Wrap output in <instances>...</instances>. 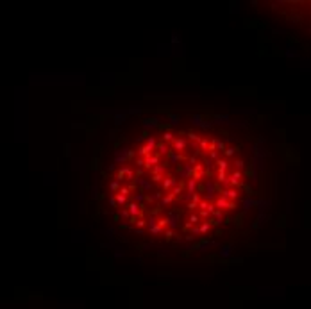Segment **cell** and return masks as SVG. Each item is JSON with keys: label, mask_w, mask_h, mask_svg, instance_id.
<instances>
[{"label": "cell", "mask_w": 311, "mask_h": 309, "mask_svg": "<svg viewBox=\"0 0 311 309\" xmlns=\"http://www.w3.org/2000/svg\"><path fill=\"white\" fill-rule=\"evenodd\" d=\"M199 218H200V216H197V214H190L188 223H191V225H193V223H197V222H199Z\"/></svg>", "instance_id": "23"}, {"label": "cell", "mask_w": 311, "mask_h": 309, "mask_svg": "<svg viewBox=\"0 0 311 309\" xmlns=\"http://www.w3.org/2000/svg\"><path fill=\"white\" fill-rule=\"evenodd\" d=\"M175 182H177V179L175 177H166L163 182H161V186H163V189H173L175 188Z\"/></svg>", "instance_id": "5"}, {"label": "cell", "mask_w": 311, "mask_h": 309, "mask_svg": "<svg viewBox=\"0 0 311 309\" xmlns=\"http://www.w3.org/2000/svg\"><path fill=\"white\" fill-rule=\"evenodd\" d=\"M157 152H159L161 156H168V154H170V150H168V147L164 145V141L163 143H157Z\"/></svg>", "instance_id": "10"}, {"label": "cell", "mask_w": 311, "mask_h": 309, "mask_svg": "<svg viewBox=\"0 0 311 309\" xmlns=\"http://www.w3.org/2000/svg\"><path fill=\"white\" fill-rule=\"evenodd\" d=\"M129 191H131V189H129V188H120V191H118V193H122V195H129Z\"/></svg>", "instance_id": "36"}, {"label": "cell", "mask_w": 311, "mask_h": 309, "mask_svg": "<svg viewBox=\"0 0 311 309\" xmlns=\"http://www.w3.org/2000/svg\"><path fill=\"white\" fill-rule=\"evenodd\" d=\"M222 196H225L227 200L232 202V200L238 196V189H234V188H232V189H223V191H222Z\"/></svg>", "instance_id": "6"}, {"label": "cell", "mask_w": 311, "mask_h": 309, "mask_svg": "<svg viewBox=\"0 0 311 309\" xmlns=\"http://www.w3.org/2000/svg\"><path fill=\"white\" fill-rule=\"evenodd\" d=\"M186 148V141L182 138H175V141H173V150H184Z\"/></svg>", "instance_id": "7"}, {"label": "cell", "mask_w": 311, "mask_h": 309, "mask_svg": "<svg viewBox=\"0 0 311 309\" xmlns=\"http://www.w3.org/2000/svg\"><path fill=\"white\" fill-rule=\"evenodd\" d=\"M209 157L213 159V161H218V150H213V152H209Z\"/></svg>", "instance_id": "29"}, {"label": "cell", "mask_w": 311, "mask_h": 309, "mask_svg": "<svg viewBox=\"0 0 311 309\" xmlns=\"http://www.w3.org/2000/svg\"><path fill=\"white\" fill-rule=\"evenodd\" d=\"M215 205L218 207V209H220V211H222V209H234V204L231 202V200H227L225 196H222V195H220L218 198H216Z\"/></svg>", "instance_id": "1"}, {"label": "cell", "mask_w": 311, "mask_h": 309, "mask_svg": "<svg viewBox=\"0 0 311 309\" xmlns=\"http://www.w3.org/2000/svg\"><path fill=\"white\" fill-rule=\"evenodd\" d=\"M234 150H236V148H232V147H231V148H225V152H223V154L229 157V156H232V154H234Z\"/></svg>", "instance_id": "33"}, {"label": "cell", "mask_w": 311, "mask_h": 309, "mask_svg": "<svg viewBox=\"0 0 311 309\" xmlns=\"http://www.w3.org/2000/svg\"><path fill=\"white\" fill-rule=\"evenodd\" d=\"M216 181L222 182V184H229V179H227L225 172H222V170H218V174H216Z\"/></svg>", "instance_id": "9"}, {"label": "cell", "mask_w": 311, "mask_h": 309, "mask_svg": "<svg viewBox=\"0 0 311 309\" xmlns=\"http://www.w3.org/2000/svg\"><path fill=\"white\" fill-rule=\"evenodd\" d=\"M118 186H120V181H113V182H111V189H113V191H116V189H118ZM118 191H120V189H118Z\"/></svg>", "instance_id": "30"}, {"label": "cell", "mask_w": 311, "mask_h": 309, "mask_svg": "<svg viewBox=\"0 0 311 309\" xmlns=\"http://www.w3.org/2000/svg\"><path fill=\"white\" fill-rule=\"evenodd\" d=\"M216 165H218V170H222V172H225V170L229 168L227 159H218V161H216Z\"/></svg>", "instance_id": "11"}, {"label": "cell", "mask_w": 311, "mask_h": 309, "mask_svg": "<svg viewBox=\"0 0 311 309\" xmlns=\"http://www.w3.org/2000/svg\"><path fill=\"white\" fill-rule=\"evenodd\" d=\"M199 145H200V152L207 150V148H209V145H207V138H202V139L199 141Z\"/></svg>", "instance_id": "17"}, {"label": "cell", "mask_w": 311, "mask_h": 309, "mask_svg": "<svg viewBox=\"0 0 311 309\" xmlns=\"http://www.w3.org/2000/svg\"><path fill=\"white\" fill-rule=\"evenodd\" d=\"M159 161H161V157H159V156H156V154H152V156L145 157V168L152 170L154 166H157V165H159Z\"/></svg>", "instance_id": "2"}, {"label": "cell", "mask_w": 311, "mask_h": 309, "mask_svg": "<svg viewBox=\"0 0 311 309\" xmlns=\"http://www.w3.org/2000/svg\"><path fill=\"white\" fill-rule=\"evenodd\" d=\"M229 184L231 186H240L241 184V172L240 170H234L229 177Z\"/></svg>", "instance_id": "3"}, {"label": "cell", "mask_w": 311, "mask_h": 309, "mask_svg": "<svg viewBox=\"0 0 311 309\" xmlns=\"http://www.w3.org/2000/svg\"><path fill=\"white\" fill-rule=\"evenodd\" d=\"M215 147H216V150L218 152H225V145H223V141H220V139H215Z\"/></svg>", "instance_id": "19"}, {"label": "cell", "mask_w": 311, "mask_h": 309, "mask_svg": "<svg viewBox=\"0 0 311 309\" xmlns=\"http://www.w3.org/2000/svg\"><path fill=\"white\" fill-rule=\"evenodd\" d=\"M152 181H154V182H163L164 177H163V175H152Z\"/></svg>", "instance_id": "28"}, {"label": "cell", "mask_w": 311, "mask_h": 309, "mask_svg": "<svg viewBox=\"0 0 311 309\" xmlns=\"http://www.w3.org/2000/svg\"><path fill=\"white\" fill-rule=\"evenodd\" d=\"M136 166H140V168L143 166V168H145V157H138L136 159Z\"/></svg>", "instance_id": "26"}, {"label": "cell", "mask_w": 311, "mask_h": 309, "mask_svg": "<svg viewBox=\"0 0 311 309\" xmlns=\"http://www.w3.org/2000/svg\"><path fill=\"white\" fill-rule=\"evenodd\" d=\"M129 213H131V216H134V218L140 216L141 214V205H138L136 202H131L129 204Z\"/></svg>", "instance_id": "4"}, {"label": "cell", "mask_w": 311, "mask_h": 309, "mask_svg": "<svg viewBox=\"0 0 311 309\" xmlns=\"http://www.w3.org/2000/svg\"><path fill=\"white\" fill-rule=\"evenodd\" d=\"M243 165H245V163L241 161V159H238V161H234V166H236V168L240 170V172H241V168H243Z\"/></svg>", "instance_id": "27"}, {"label": "cell", "mask_w": 311, "mask_h": 309, "mask_svg": "<svg viewBox=\"0 0 311 309\" xmlns=\"http://www.w3.org/2000/svg\"><path fill=\"white\" fill-rule=\"evenodd\" d=\"M195 188H197V181H195V179L191 177V179L188 181V191H190V193L193 195V191H195Z\"/></svg>", "instance_id": "15"}, {"label": "cell", "mask_w": 311, "mask_h": 309, "mask_svg": "<svg viewBox=\"0 0 311 309\" xmlns=\"http://www.w3.org/2000/svg\"><path fill=\"white\" fill-rule=\"evenodd\" d=\"M199 216H200V218H202V220H209V216H211V213L207 211V209H200Z\"/></svg>", "instance_id": "20"}, {"label": "cell", "mask_w": 311, "mask_h": 309, "mask_svg": "<svg viewBox=\"0 0 311 309\" xmlns=\"http://www.w3.org/2000/svg\"><path fill=\"white\" fill-rule=\"evenodd\" d=\"M125 177H127V181H132L134 179V174H132L131 168H125Z\"/></svg>", "instance_id": "22"}, {"label": "cell", "mask_w": 311, "mask_h": 309, "mask_svg": "<svg viewBox=\"0 0 311 309\" xmlns=\"http://www.w3.org/2000/svg\"><path fill=\"white\" fill-rule=\"evenodd\" d=\"M209 229H211V222H204V223L199 227V234H206Z\"/></svg>", "instance_id": "14"}, {"label": "cell", "mask_w": 311, "mask_h": 309, "mask_svg": "<svg viewBox=\"0 0 311 309\" xmlns=\"http://www.w3.org/2000/svg\"><path fill=\"white\" fill-rule=\"evenodd\" d=\"M138 154H140L141 157H148V156H152V148H150L148 145H143L140 150H138Z\"/></svg>", "instance_id": "8"}, {"label": "cell", "mask_w": 311, "mask_h": 309, "mask_svg": "<svg viewBox=\"0 0 311 309\" xmlns=\"http://www.w3.org/2000/svg\"><path fill=\"white\" fill-rule=\"evenodd\" d=\"M199 207H200V209H207V207H209V202H206V200H200Z\"/></svg>", "instance_id": "31"}, {"label": "cell", "mask_w": 311, "mask_h": 309, "mask_svg": "<svg viewBox=\"0 0 311 309\" xmlns=\"http://www.w3.org/2000/svg\"><path fill=\"white\" fill-rule=\"evenodd\" d=\"M173 198H175V195H172V193H168L166 196H163V198H161V202H159V205H168V204H170L172 200H173Z\"/></svg>", "instance_id": "12"}, {"label": "cell", "mask_w": 311, "mask_h": 309, "mask_svg": "<svg viewBox=\"0 0 311 309\" xmlns=\"http://www.w3.org/2000/svg\"><path fill=\"white\" fill-rule=\"evenodd\" d=\"M148 229H150V232H152V234H161V232H164V229H163V227H159V225L148 227Z\"/></svg>", "instance_id": "18"}, {"label": "cell", "mask_w": 311, "mask_h": 309, "mask_svg": "<svg viewBox=\"0 0 311 309\" xmlns=\"http://www.w3.org/2000/svg\"><path fill=\"white\" fill-rule=\"evenodd\" d=\"M181 189H182V188H181V186H175V188L172 189L170 193H172V195H175V196H177V195H179V193H181Z\"/></svg>", "instance_id": "32"}, {"label": "cell", "mask_w": 311, "mask_h": 309, "mask_svg": "<svg viewBox=\"0 0 311 309\" xmlns=\"http://www.w3.org/2000/svg\"><path fill=\"white\" fill-rule=\"evenodd\" d=\"M163 141H175V138H173V134H172V132H164Z\"/></svg>", "instance_id": "21"}, {"label": "cell", "mask_w": 311, "mask_h": 309, "mask_svg": "<svg viewBox=\"0 0 311 309\" xmlns=\"http://www.w3.org/2000/svg\"><path fill=\"white\" fill-rule=\"evenodd\" d=\"M150 172H152V175H161V174H164V166H154Z\"/></svg>", "instance_id": "16"}, {"label": "cell", "mask_w": 311, "mask_h": 309, "mask_svg": "<svg viewBox=\"0 0 311 309\" xmlns=\"http://www.w3.org/2000/svg\"><path fill=\"white\" fill-rule=\"evenodd\" d=\"M170 159H172V163H175V161L181 159V156H179V154H170Z\"/></svg>", "instance_id": "34"}, {"label": "cell", "mask_w": 311, "mask_h": 309, "mask_svg": "<svg viewBox=\"0 0 311 309\" xmlns=\"http://www.w3.org/2000/svg\"><path fill=\"white\" fill-rule=\"evenodd\" d=\"M197 207H199V204H195V202H190V204H188V209H190V211L197 209Z\"/></svg>", "instance_id": "35"}, {"label": "cell", "mask_w": 311, "mask_h": 309, "mask_svg": "<svg viewBox=\"0 0 311 309\" xmlns=\"http://www.w3.org/2000/svg\"><path fill=\"white\" fill-rule=\"evenodd\" d=\"M164 234H166L168 238H172V236H173V232H172V231H164Z\"/></svg>", "instance_id": "39"}, {"label": "cell", "mask_w": 311, "mask_h": 309, "mask_svg": "<svg viewBox=\"0 0 311 309\" xmlns=\"http://www.w3.org/2000/svg\"><path fill=\"white\" fill-rule=\"evenodd\" d=\"M147 145L150 147V148H152V150H154L156 147H157V143H156V139H154V138H148V139H147Z\"/></svg>", "instance_id": "24"}, {"label": "cell", "mask_w": 311, "mask_h": 309, "mask_svg": "<svg viewBox=\"0 0 311 309\" xmlns=\"http://www.w3.org/2000/svg\"><path fill=\"white\" fill-rule=\"evenodd\" d=\"M188 138H190L191 141H200V139H202V138H199V136L195 134V132H188Z\"/></svg>", "instance_id": "25"}, {"label": "cell", "mask_w": 311, "mask_h": 309, "mask_svg": "<svg viewBox=\"0 0 311 309\" xmlns=\"http://www.w3.org/2000/svg\"><path fill=\"white\" fill-rule=\"evenodd\" d=\"M191 202H195V204H200V196L197 195V193H193V198H191Z\"/></svg>", "instance_id": "37"}, {"label": "cell", "mask_w": 311, "mask_h": 309, "mask_svg": "<svg viewBox=\"0 0 311 309\" xmlns=\"http://www.w3.org/2000/svg\"><path fill=\"white\" fill-rule=\"evenodd\" d=\"M115 198H116V204H120L122 207L127 204V196H125V195H122V193H116V195H115Z\"/></svg>", "instance_id": "13"}, {"label": "cell", "mask_w": 311, "mask_h": 309, "mask_svg": "<svg viewBox=\"0 0 311 309\" xmlns=\"http://www.w3.org/2000/svg\"><path fill=\"white\" fill-rule=\"evenodd\" d=\"M136 225H138V227H143V225H145V220L138 218V220H136Z\"/></svg>", "instance_id": "38"}]
</instances>
